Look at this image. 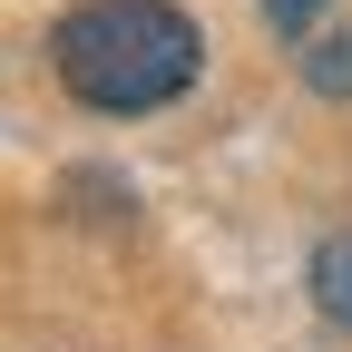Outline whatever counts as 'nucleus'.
Returning <instances> with one entry per match:
<instances>
[{"label":"nucleus","instance_id":"obj_1","mask_svg":"<svg viewBox=\"0 0 352 352\" xmlns=\"http://www.w3.org/2000/svg\"><path fill=\"white\" fill-rule=\"evenodd\" d=\"M50 69L78 108L98 118H147L166 98H186L206 69V30L176 0H78L50 30Z\"/></svg>","mask_w":352,"mask_h":352},{"label":"nucleus","instance_id":"obj_2","mask_svg":"<svg viewBox=\"0 0 352 352\" xmlns=\"http://www.w3.org/2000/svg\"><path fill=\"white\" fill-rule=\"evenodd\" d=\"M314 303H323V323L352 333V235H323L314 245Z\"/></svg>","mask_w":352,"mask_h":352},{"label":"nucleus","instance_id":"obj_3","mask_svg":"<svg viewBox=\"0 0 352 352\" xmlns=\"http://www.w3.org/2000/svg\"><path fill=\"white\" fill-rule=\"evenodd\" d=\"M303 78H314L323 98H352V30H333V39H303Z\"/></svg>","mask_w":352,"mask_h":352},{"label":"nucleus","instance_id":"obj_4","mask_svg":"<svg viewBox=\"0 0 352 352\" xmlns=\"http://www.w3.org/2000/svg\"><path fill=\"white\" fill-rule=\"evenodd\" d=\"M264 20H274L284 39H303V30H314V20H323V0H264Z\"/></svg>","mask_w":352,"mask_h":352}]
</instances>
